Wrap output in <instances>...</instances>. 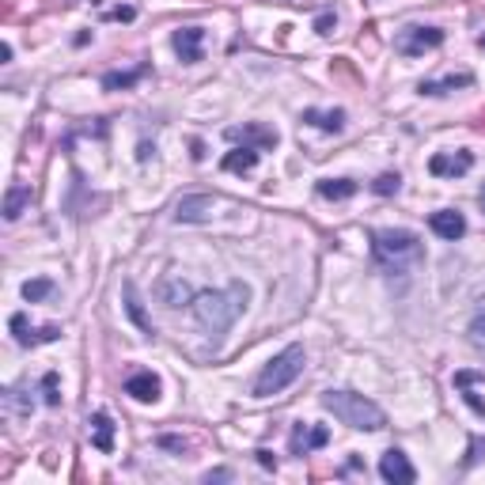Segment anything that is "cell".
I'll list each match as a JSON object with an SVG mask.
<instances>
[{
  "label": "cell",
  "mask_w": 485,
  "mask_h": 485,
  "mask_svg": "<svg viewBox=\"0 0 485 485\" xmlns=\"http://www.w3.org/2000/svg\"><path fill=\"white\" fill-rule=\"evenodd\" d=\"M247 300H250V289H247L242 281H235V284H228L224 292H197L190 307H194L197 323H201L213 338H220V334H224V330L242 315Z\"/></svg>",
  "instance_id": "1"
},
{
  "label": "cell",
  "mask_w": 485,
  "mask_h": 485,
  "mask_svg": "<svg viewBox=\"0 0 485 485\" xmlns=\"http://www.w3.org/2000/svg\"><path fill=\"white\" fill-rule=\"evenodd\" d=\"M372 255H376L379 269L387 273H406L425 258L421 239L406 228H387V231H372Z\"/></svg>",
  "instance_id": "2"
},
{
  "label": "cell",
  "mask_w": 485,
  "mask_h": 485,
  "mask_svg": "<svg viewBox=\"0 0 485 485\" xmlns=\"http://www.w3.org/2000/svg\"><path fill=\"white\" fill-rule=\"evenodd\" d=\"M323 410L334 413L338 421L349 425V428H368V433H376V428L387 425V413H383L376 402L364 398V394H352V391H326Z\"/></svg>",
  "instance_id": "3"
},
{
  "label": "cell",
  "mask_w": 485,
  "mask_h": 485,
  "mask_svg": "<svg viewBox=\"0 0 485 485\" xmlns=\"http://www.w3.org/2000/svg\"><path fill=\"white\" fill-rule=\"evenodd\" d=\"M303 372V345H289L284 352H277L262 376L255 379V398H269V394H281L289 383H296V376Z\"/></svg>",
  "instance_id": "4"
},
{
  "label": "cell",
  "mask_w": 485,
  "mask_h": 485,
  "mask_svg": "<svg viewBox=\"0 0 485 485\" xmlns=\"http://www.w3.org/2000/svg\"><path fill=\"white\" fill-rule=\"evenodd\" d=\"M440 42H444V30L440 27H421V23H410L398 30V38H394V50L406 53V57H421V53L436 50Z\"/></svg>",
  "instance_id": "5"
},
{
  "label": "cell",
  "mask_w": 485,
  "mask_h": 485,
  "mask_svg": "<svg viewBox=\"0 0 485 485\" xmlns=\"http://www.w3.org/2000/svg\"><path fill=\"white\" fill-rule=\"evenodd\" d=\"M330 444V428L326 425H315V421H296L292 425V455H311V451L326 447Z\"/></svg>",
  "instance_id": "6"
},
{
  "label": "cell",
  "mask_w": 485,
  "mask_h": 485,
  "mask_svg": "<svg viewBox=\"0 0 485 485\" xmlns=\"http://www.w3.org/2000/svg\"><path fill=\"white\" fill-rule=\"evenodd\" d=\"M474 167V156L467 148H459V152H436L433 160H428V171L436 174V179H462Z\"/></svg>",
  "instance_id": "7"
},
{
  "label": "cell",
  "mask_w": 485,
  "mask_h": 485,
  "mask_svg": "<svg viewBox=\"0 0 485 485\" xmlns=\"http://www.w3.org/2000/svg\"><path fill=\"white\" fill-rule=\"evenodd\" d=\"M231 145H250V148H277V129H269V126H258V121H247V126H231L228 133H224Z\"/></svg>",
  "instance_id": "8"
},
{
  "label": "cell",
  "mask_w": 485,
  "mask_h": 485,
  "mask_svg": "<svg viewBox=\"0 0 485 485\" xmlns=\"http://www.w3.org/2000/svg\"><path fill=\"white\" fill-rule=\"evenodd\" d=\"M379 478L391 481V485H410L417 478V470H413V462L406 459V451L391 447V451H383V459H379Z\"/></svg>",
  "instance_id": "9"
},
{
  "label": "cell",
  "mask_w": 485,
  "mask_h": 485,
  "mask_svg": "<svg viewBox=\"0 0 485 485\" xmlns=\"http://www.w3.org/2000/svg\"><path fill=\"white\" fill-rule=\"evenodd\" d=\"M12 334H16V341L23 349H35V345H46V341H57L61 338V326L57 323H50V326H38V330H30L27 326V315H12Z\"/></svg>",
  "instance_id": "10"
},
{
  "label": "cell",
  "mask_w": 485,
  "mask_h": 485,
  "mask_svg": "<svg viewBox=\"0 0 485 485\" xmlns=\"http://www.w3.org/2000/svg\"><path fill=\"white\" fill-rule=\"evenodd\" d=\"M220 201L213 194H194V197H182L179 201V208H174V220L179 224H201V220H208L213 216V208H216Z\"/></svg>",
  "instance_id": "11"
},
{
  "label": "cell",
  "mask_w": 485,
  "mask_h": 485,
  "mask_svg": "<svg viewBox=\"0 0 485 485\" xmlns=\"http://www.w3.org/2000/svg\"><path fill=\"white\" fill-rule=\"evenodd\" d=\"M428 228L436 231L440 239H447V242H455L467 235V216L459 213V208H440V213L428 216Z\"/></svg>",
  "instance_id": "12"
},
{
  "label": "cell",
  "mask_w": 485,
  "mask_h": 485,
  "mask_svg": "<svg viewBox=\"0 0 485 485\" xmlns=\"http://www.w3.org/2000/svg\"><path fill=\"white\" fill-rule=\"evenodd\" d=\"M201 42H205L201 27H182V30H174L171 46H174V53H179L182 65H197V61H201Z\"/></svg>",
  "instance_id": "13"
},
{
  "label": "cell",
  "mask_w": 485,
  "mask_h": 485,
  "mask_svg": "<svg viewBox=\"0 0 485 485\" xmlns=\"http://www.w3.org/2000/svg\"><path fill=\"white\" fill-rule=\"evenodd\" d=\"M160 391H163V383H160L156 372H148V368H140L126 379V394L137 402H160Z\"/></svg>",
  "instance_id": "14"
},
{
  "label": "cell",
  "mask_w": 485,
  "mask_h": 485,
  "mask_svg": "<svg viewBox=\"0 0 485 485\" xmlns=\"http://www.w3.org/2000/svg\"><path fill=\"white\" fill-rule=\"evenodd\" d=\"M87 433H91L95 451H103V455L114 451V421H110L106 410H95L91 417H87Z\"/></svg>",
  "instance_id": "15"
},
{
  "label": "cell",
  "mask_w": 485,
  "mask_h": 485,
  "mask_svg": "<svg viewBox=\"0 0 485 485\" xmlns=\"http://www.w3.org/2000/svg\"><path fill=\"white\" fill-rule=\"evenodd\" d=\"M156 296H160V303H167V307L194 303V289H190L182 277H163V281L156 284Z\"/></svg>",
  "instance_id": "16"
},
{
  "label": "cell",
  "mask_w": 485,
  "mask_h": 485,
  "mask_svg": "<svg viewBox=\"0 0 485 485\" xmlns=\"http://www.w3.org/2000/svg\"><path fill=\"white\" fill-rule=\"evenodd\" d=\"M300 121H307V126H315V129H323V133H341L345 129V110L334 106V110H315V106H307Z\"/></svg>",
  "instance_id": "17"
},
{
  "label": "cell",
  "mask_w": 485,
  "mask_h": 485,
  "mask_svg": "<svg viewBox=\"0 0 485 485\" xmlns=\"http://www.w3.org/2000/svg\"><path fill=\"white\" fill-rule=\"evenodd\" d=\"M258 156H262V148H250V145H242V148H231L224 160H220V167L231 171V174H250L258 167Z\"/></svg>",
  "instance_id": "18"
},
{
  "label": "cell",
  "mask_w": 485,
  "mask_h": 485,
  "mask_svg": "<svg viewBox=\"0 0 485 485\" xmlns=\"http://www.w3.org/2000/svg\"><path fill=\"white\" fill-rule=\"evenodd\" d=\"M485 376H478V372H455V387L462 391V398H467V406L478 417H485V398L478 394V383H481Z\"/></svg>",
  "instance_id": "19"
},
{
  "label": "cell",
  "mask_w": 485,
  "mask_h": 485,
  "mask_svg": "<svg viewBox=\"0 0 485 485\" xmlns=\"http://www.w3.org/2000/svg\"><path fill=\"white\" fill-rule=\"evenodd\" d=\"M35 201V190L30 186H8V194H4V220H19L23 216V208Z\"/></svg>",
  "instance_id": "20"
},
{
  "label": "cell",
  "mask_w": 485,
  "mask_h": 485,
  "mask_svg": "<svg viewBox=\"0 0 485 485\" xmlns=\"http://www.w3.org/2000/svg\"><path fill=\"white\" fill-rule=\"evenodd\" d=\"M470 84H474V76L459 72V76H444V80H421L417 91H421V95H451L455 87H470Z\"/></svg>",
  "instance_id": "21"
},
{
  "label": "cell",
  "mask_w": 485,
  "mask_h": 485,
  "mask_svg": "<svg viewBox=\"0 0 485 485\" xmlns=\"http://www.w3.org/2000/svg\"><path fill=\"white\" fill-rule=\"evenodd\" d=\"M121 292H126V315L137 323V330H140V334H156V326H152V318L145 315V307H140V300H137V289H133V281H126V289H121Z\"/></svg>",
  "instance_id": "22"
},
{
  "label": "cell",
  "mask_w": 485,
  "mask_h": 485,
  "mask_svg": "<svg viewBox=\"0 0 485 485\" xmlns=\"http://www.w3.org/2000/svg\"><path fill=\"white\" fill-rule=\"evenodd\" d=\"M315 190H318V197H326V201H345V197H352L360 190V186L352 179H318Z\"/></svg>",
  "instance_id": "23"
},
{
  "label": "cell",
  "mask_w": 485,
  "mask_h": 485,
  "mask_svg": "<svg viewBox=\"0 0 485 485\" xmlns=\"http://www.w3.org/2000/svg\"><path fill=\"white\" fill-rule=\"evenodd\" d=\"M140 76H148V65H137L133 72H106L103 76V87H106V91H129Z\"/></svg>",
  "instance_id": "24"
},
{
  "label": "cell",
  "mask_w": 485,
  "mask_h": 485,
  "mask_svg": "<svg viewBox=\"0 0 485 485\" xmlns=\"http://www.w3.org/2000/svg\"><path fill=\"white\" fill-rule=\"evenodd\" d=\"M50 292H53V281H50V277H35V281L23 284V300H27V303H42Z\"/></svg>",
  "instance_id": "25"
},
{
  "label": "cell",
  "mask_w": 485,
  "mask_h": 485,
  "mask_svg": "<svg viewBox=\"0 0 485 485\" xmlns=\"http://www.w3.org/2000/svg\"><path fill=\"white\" fill-rule=\"evenodd\" d=\"M42 402L61 406V376L57 372H46V376H42Z\"/></svg>",
  "instance_id": "26"
},
{
  "label": "cell",
  "mask_w": 485,
  "mask_h": 485,
  "mask_svg": "<svg viewBox=\"0 0 485 485\" xmlns=\"http://www.w3.org/2000/svg\"><path fill=\"white\" fill-rule=\"evenodd\" d=\"M372 190H376L379 197H391V194H398V190H402V174H398V171H387V174H379V179L372 182Z\"/></svg>",
  "instance_id": "27"
},
{
  "label": "cell",
  "mask_w": 485,
  "mask_h": 485,
  "mask_svg": "<svg viewBox=\"0 0 485 485\" xmlns=\"http://www.w3.org/2000/svg\"><path fill=\"white\" fill-rule=\"evenodd\" d=\"M467 338H470L474 349H485V307H481L478 315H474V323L467 326Z\"/></svg>",
  "instance_id": "28"
},
{
  "label": "cell",
  "mask_w": 485,
  "mask_h": 485,
  "mask_svg": "<svg viewBox=\"0 0 485 485\" xmlns=\"http://www.w3.org/2000/svg\"><path fill=\"white\" fill-rule=\"evenodd\" d=\"M156 444H160L163 451H174V455H186V451H190V444H186L182 436H171V433H163V436L156 440Z\"/></svg>",
  "instance_id": "29"
},
{
  "label": "cell",
  "mask_w": 485,
  "mask_h": 485,
  "mask_svg": "<svg viewBox=\"0 0 485 485\" xmlns=\"http://www.w3.org/2000/svg\"><path fill=\"white\" fill-rule=\"evenodd\" d=\"M4 406H8V410H23L27 413L30 410V398L19 387H12V391H4Z\"/></svg>",
  "instance_id": "30"
},
{
  "label": "cell",
  "mask_w": 485,
  "mask_h": 485,
  "mask_svg": "<svg viewBox=\"0 0 485 485\" xmlns=\"http://www.w3.org/2000/svg\"><path fill=\"white\" fill-rule=\"evenodd\" d=\"M330 69H334V76H345V80H352V84H364L360 76H357V69H352L345 57H334V65H330Z\"/></svg>",
  "instance_id": "31"
},
{
  "label": "cell",
  "mask_w": 485,
  "mask_h": 485,
  "mask_svg": "<svg viewBox=\"0 0 485 485\" xmlns=\"http://www.w3.org/2000/svg\"><path fill=\"white\" fill-rule=\"evenodd\" d=\"M334 27H338V12H318V19H315L318 35H334Z\"/></svg>",
  "instance_id": "32"
},
{
  "label": "cell",
  "mask_w": 485,
  "mask_h": 485,
  "mask_svg": "<svg viewBox=\"0 0 485 485\" xmlns=\"http://www.w3.org/2000/svg\"><path fill=\"white\" fill-rule=\"evenodd\" d=\"M106 19H114V23H129V19H137V8H129V4H121V8H110Z\"/></svg>",
  "instance_id": "33"
},
{
  "label": "cell",
  "mask_w": 485,
  "mask_h": 485,
  "mask_svg": "<svg viewBox=\"0 0 485 485\" xmlns=\"http://www.w3.org/2000/svg\"><path fill=\"white\" fill-rule=\"evenodd\" d=\"M485 459V440H470V455H467V467H474V462Z\"/></svg>",
  "instance_id": "34"
},
{
  "label": "cell",
  "mask_w": 485,
  "mask_h": 485,
  "mask_svg": "<svg viewBox=\"0 0 485 485\" xmlns=\"http://www.w3.org/2000/svg\"><path fill=\"white\" fill-rule=\"evenodd\" d=\"M255 455H258V462H262V467H266V470H277V455H273L269 447H258Z\"/></svg>",
  "instance_id": "35"
},
{
  "label": "cell",
  "mask_w": 485,
  "mask_h": 485,
  "mask_svg": "<svg viewBox=\"0 0 485 485\" xmlns=\"http://www.w3.org/2000/svg\"><path fill=\"white\" fill-rule=\"evenodd\" d=\"M205 481H208V485H213V481H231V470H208Z\"/></svg>",
  "instance_id": "36"
},
{
  "label": "cell",
  "mask_w": 485,
  "mask_h": 485,
  "mask_svg": "<svg viewBox=\"0 0 485 485\" xmlns=\"http://www.w3.org/2000/svg\"><path fill=\"white\" fill-rule=\"evenodd\" d=\"M152 152H156V148H152L148 140H140V148H137V160H140V163H148V160H152Z\"/></svg>",
  "instance_id": "37"
},
{
  "label": "cell",
  "mask_w": 485,
  "mask_h": 485,
  "mask_svg": "<svg viewBox=\"0 0 485 485\" xmlns=\"http://www.w3.org/2000/svg\"><path fill=\"white\" fill-rule=\"evenodd\" d=\"M470 129H474V133H485V110H478V114H474Z\"/></svg>",
  "instance_id": "38"
},
{
  "label": "cell",
  "mask_w": 485,
  "mask_h": 485,
  "mask_svg": "<svg viewBox=\"0 0 485 485\" xmlns=\"http://www.w3.org/2000/svg\"><path fill=\"white\" fill-rule=\"evenodd\" d=\"M190 148H194V160H205V145H201V140H194Z\"/></svg>",
  "instance_id": "39"
},
{
  "label": "cell",
  "mask_w": 485,
  "mask_h": 485,
  "mask_svg": "<svg viewBox=\"0 0 485 485\" xmlns=\"http://www.w3.org/2000/svg\"><path fill=\"white\" fill-rule=\"evenodd\" d=\"M478 201H481V208H485V186H481V194H478Z\"/></svg>",
  "instance_id": "40"
},
{
  "label": "cell",
  "mask_w": 485,
  "mask_h": 485,
  "mask_svg": "<svg viewBox=\"0 0 485 485\" xmlns=\"http://www.w3.org/2000/svg\"><path fill=\"white\" fill-rule=\"evenodd\" d=\"M478 46H481V50H485V35H481V38H478Z\"/></svg>",
  "instance_id": "41"
}]
</instances>
